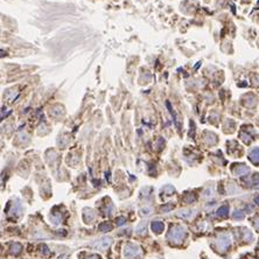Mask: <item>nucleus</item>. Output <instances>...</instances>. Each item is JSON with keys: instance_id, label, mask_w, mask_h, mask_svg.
Instances as JSON below:
<instances>
[{"instance_id": "obj_1", "label": "nucleus", "mask_w": 259, "mask_h": 259, "mask_svg": "<svg viewBox=\"0 0 259 259\" xmlns=\"http://www.w3.org/2000/svg\"><path fill=\"white\" fill-rule=\"evenodd\" d=\"M184 236H186L184 228L174 227L171 229V232H169V235H168V238L171 239L172 242H174V243H179V242H181V240L184 238Z\"/></svg>"}, {"instance_id": "obj_2", "label": "nucleus", "mask_w": 259, "mask_h": 259, "mask_svg": "<svg viewBox=\"0 0 259 259\" xmlns=\"http://www.w3.org/2000/svg\"><path fill=\"white\" fill-rule=\"evenodd\" d=\"M140 253L139 247L134 244H126L124 247V256L125 257H136Z\"/></svg>"}, {"instance_id": "obj_3", "label": "nucleus", "mask_w": 259, "mask_h": 259, "mask_svg": "<svg viewBox=\"0 0 259 259\" xmlns=\"http://www.w3.org/2000/svg\"><path fill=\"white\" fill-rule=\"evenodd\" d=\"M110 244H111V238L105 237V238H102V239H99L98 242H96L95 246L97 247V249H99V250H105Z\"/></svg>"}, {"instance_id": "obj_4", "label": "nucleus", "mask_w": 259, "mask_h": 259, "mask_svg": "<svg viewBox=\"0 0 259 259\" xmlns=\"http://www.w3.org/2000/svg\"><path fill=\"white\" fill-rule=\"evenodd\" d=\"M164 228H165L164 223H161L159 221H155V222L152 223V230L155 231L156 234H160V232L164 230Z\"/></svg>"}, {"instance_id": "obj_5", "label": "nucleus", "mask_w": 259, "mask_h": 259, "mask_svg": "<svg viewBox=\"0 0 259 259\" xmlns=\"http://www.w3.org/2000/svg\"><path fill=\"white\" fill-rule=\"evenodd\" d=\"M112 229V225L110 223H102L99 225V230L103 232H106V231H110Z\"/></svg>"}, {"instance_id": "obj_6", "label": "nucleus", "mask_w": 259, "mask_h": 259, "mask_svg": "<svg viewBox=\"0 0 259 259\" xmlns=\"http://www.w3.org/2000/svg\"><path fill=\"white\" fill-rule=\"evenodd\" d=\"M228 211H229L228 207H222L217 210V214H218V216H224V217H225V216L228 215Z\"/></svg>"}, {"instance_id": "obj_7", "label": "nucleus", "mask_w": 259, "mask_h": 259, "mask_svg": "<svg viewBox=\"0 0 259 259\" xmlns=\"http://www.w3.org/2000/svg\"><path fill=\"white\" fill-rule=\"evenodd\" d=\"M21 250V245L20 244H14V245H12V253H14V255H18L19 252H20Z\"/></svg>"}, {"instance_id": "obj_8", "label": "nucleus", "mask_w": 259, "mask_h": 259, "mask_svg": "<svg viewBox=\"0 0 259 259\" xmlns=\"http://www.w3.org/2000/svg\"><path fill=\"white\" fill-rule=\"evenodd\" d=\"M124 223H125V218H124V217H118V218H117V224H118V225H123Z\"/></svg>"}, {"instance_id": "obj_9", "label": "nucleus", "mask_w": 259, "mask_h": 259, "mask_svg": "<svg viewBox=\"0 0 259 259\" xmlns=\"http://www.w3.org/2000/svg\"><path fill=\"white\" fill-rule=\"evenodd\" d=\"M243 216L244 215L240 211H236L235 214H234V217H235V218H243Z\"/></svg>"}, {"instance_id": "obj_10", "label": "nucleus", "mask_w": 259, "mask_h": 259, "mask_svg": "<svg viewBox=\"0 0 259 259\" xmlns=\"http://www.w3.org/2000/svg\"><path fill=\"white\" fill-rule=\"evenodd\" d=\"M47 250H48L47 247H46V246H43V252H44V253H46V255H48V251H47Z\"/></svg>"}, {"instance_id": "obj_11", "label": "nucleus", "mask_w": 259, "mask_h": 259, "mask_svg": "<svg viewBox=\"0 0 259 259\" xmlns=\"http://www.w3.org/2000/svg\"><path fill=\"white\" fill-rule=\"evenodd\" d=\"M89 259H97V257H96V256H92V257H90Z\"/></svg>"}, {"instance_id": "obj_12", "label": "nucleus", "mask_w": 259, "mask_h": 259, "mask_svg": "<svg viewBox=\"0 0 259 259\" xmlns=\"http://www.w3.org/2000/svg\"><path fill=\"white\" fill-rule=\"evenodd\" d=\"M256 202H257V203H259V197H257V199H256Z\"/></svg>"}]
</instances>
